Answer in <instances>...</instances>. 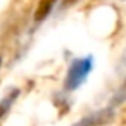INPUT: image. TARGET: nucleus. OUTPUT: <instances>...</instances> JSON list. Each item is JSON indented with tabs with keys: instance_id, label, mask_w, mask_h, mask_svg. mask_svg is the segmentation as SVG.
Masks as SVG:
<instances>
[{
	"instance_id": "6",
	"label": "nucleus",
	"mask_w": 126,
	"mask_h": 126,
	"mask_svg": "<svg viewBox=\"0 0 126 126\" xmlns=\"http://www.w3.org/2000/svg\"><path fill=\"white\" fill-rule=\"evenodd\" d=\"M121 95L126 97V83H124V88H121Z\"/></svg>"
},
{
	"instance_id": "1",
	"label": "nucleus",
	"mask_w": 126,
	"mask_h": 126,
	"mask_svg": "<svg viewBox=\"0 0 126 126\" xmlns=\"http://www.w3.org/2000/svg\"><path fill=\"white\" fill-rule=\"evenodd\" d=\"M93 69V57L92 55H86V57H79V59H74L66 73V79H64V88L67 92H73L76 90L78 86H81L88 74L92 73Z\"/></svg>"
},
{
	"instance_id": "7",
	"label": "nucleus",
	"mask_w": 126,
	"mask_h": 126,
	"mask_svg": "<svg viewBox=\"0 0 126 126\" xmlns=\"http://www.w3.org/2000/svg\"><path fill=\"white\" fill-rule=\"evenodd\" d=\"M0 66H2V57H0Z\"/></svg>"
},
{
	"instance_id": "5",
	"label": "nucleus",
	"mask_w": 126,
	"mask_h": 126,
	"mask_svg": "<svg viewBox=\"0 0 126 126\" xmlns=\"http://www.w3.org/2000/svg\"><path fill=\"white\" fill-rule=\"evenodd\" d=\"M78 2V0H62V7H71Z\"/></svg>"
},
{
	"instance_id": "3",
	"label": "nucleus",
	"mask_w": 126,
	"mask_h": 126,
	"mask_svg": "<svg viewBox=\"0 0 126 126\" xmlns=\"http://www.w3.org/2000/svg\"><path fill=\"white\" fill-rule=\"evenodd\" d=\"M55 4H57V0H40L36 5V11H35V16H33L35 23H43L48 17V14L52 12Z\"/></svg>"
},
{
	"instance_id": "2",
	"label": "nucleus",
	"mask_w": 126,
	"mask_h": 126,
	"mask_svg": "<svg viewBox=\"0 0 126 126\" xmlns=\"http://www.w3.org/2000/svg\"><path fill=\"white\" fill-rule=\"evenodd\" d=\"M112 117H114V109L105 107V109H100V110H95V112L85 116L83 119H79L73 126H104V124L110 123Z\"/></svg>"
},
{
	"instance_id": "4",
	"label": "nucleus",
	"mask_w": 126,
	"mask_h": 126,
	"mask_svg": "<svg viewBox=\"0 0 126 126\" xmlns=\"http://www.w3.org/2000/svg\"><path fill=\"white\" fill-rule=\"evenodd\" d=\"M17 97H19V90L14 88V90H11L2 100H0V119L5 117V114L11 110V107L14 105V102L17 100Z\"/></svg>"
}]
</instances>
